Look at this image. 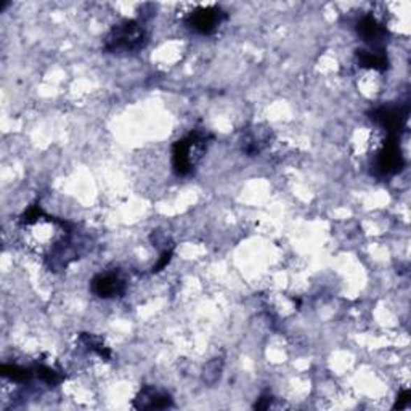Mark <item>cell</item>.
I'll return each mask as SVG.
<instances>
[{"label": "cell", "instance_id": "6da1fadb", "mask_svg": "<svg viewBox=\"0 0 411 411\" xmlns=\"http://www.w3.org/2000/svg\"><path fill=\"white\" fill-rule=\"evenodd\" d=\"M148 36L140 21L127 20L113 26L105 36L103 48L110 53H135L147 45Z\"/></svg>", "mask_w": 411, "mask_h": 411}, {"label": "cell", "instance_id": "7a4b0ae2", "mask_svg": "<svg viewBox=\"0 0 411 411\" xmlns=\"http://www.w3.org/2000/svg\"><path fill=\"white\" fill-rule=\"evenodd\" d=\"M209 138L210 137L208 134L192 132L188 137L174 143V147H172V167H174L177 175L187 177L192 174L194 166H196L206 147H208Z\"/></svg>", "mask_w": 411, "mask_h": 411}, {"label": "cell", "instance_id": "3957f363", "mask_svg": "<svg viewBox=\"0 0 411 411\" xmlns=\"http://www.w3.org/2000/svg\"><path fill=\"white\" fill-rule=\"evenodd\" d=\"M405 167V159L398 145V135H389L375 162L376 174L381 177H391L398 174Z\"/></svg>", "mask_w": 411, "mask_h": 411}, {"label": "cell", "instance_id": "277c9868", "mask_svg": "<svg viewBox=\"0 0 411 411\" xmlns=\"http://www.w3.org/2000/svg\"><path fill=\"white\" fill-rule=\"evenodd\" d=\"M226 20V13L220 7H201L188 16L187 23L199 34L209 36Z\"/></svg>", "mask_w": 411, "mask_h": 411}, {"label": "cell", "instance_id": "5b68a950", "mask_svg": "<svg viewBox=\"0 0 411 411\" xmlns=\"http://www.w3.org/2000/svg\"><path fill=\"white\" fill-rule=\"evenodd\" d=\"M408 117L407 106H382L371 113V119L386 129L389 135H400Z\"/></svg>", "mask_w": 411, "mask_h": 411}, {"label": "cell", "instance_id": "8992f818", "mask_svg": "<svg viewBox=\"0 0 411 411\" xmlns=\"http://www.w3.org/2000/svg\"><path fill=\"white\" fill-rule=\"evenodd\" d=\"M92 293L101 297V299H113L119 297L126 291V283L115 273H100L92 280Z\"/></svg>", "mask_w": 411, "mask_h": 411}, {"label": "cell", "instance_id": "52a82bcc", "mask_svg": "<svg viewBox=\"0 0 411 411\" xmlns=\"http://www.w3.org/2000/svg\"><path fill=\"white\" fill-rule=\"evenodd\" d=\"M172 405L174 403L169 394L158 391L153 386H145L134 402L137 410H164L171 408Z\"/></svg>", "mask_w": 411, "mask_h": 411}, {"label": "cell", "instance_id": "ba28073f", "mask_svg": "<svg viewBox=\"0 0 411 411\" xmlns=\"http://www.w3.org/2000/svg\"><path fill=\"white\" fill-rule=\"evenodd\" d=\"M356 32H359L361 39L375 47L380 44L381 41H384V37L387 34L386 28L377 23L376 18H373L370 15L363 16V18L359 21V24H356Z\"/></svg>", "mask_w": 411, "mask_h": 411}, {"label": "cell", "instance_id": "9c48e42d", "mask_svg": "<svg viewBox=\"0 0 411 411\" xmlns=\"http://www.w3.org/2000/svg\"><path fill=\"white\" fill-rule=\"evenodd\" d=\"M356 57H359L360 66L363 68L376 69V71H386L389 66L387 55L381 47L371 48V50H359Z\"/></svg>", "mask_w": 411, "mask_h": 411}, {"label": "cell", "instance_id": "30bf717a", "mask_svg": "<svg viewBox=\"0 0 411 411\" xmlns=\"http://www.w3.org/2000/svg\"><path fill=\"white\" fill-rule=\"evenodd\" d=\"M0 373H2L3 377H8V380H12L15 382H26L31 380L32 375H34L29 368L18 365H2L0 366Z\"/></svg>", "mask_w": 411, "mask_h": 411}, {"label": "cell", "instance_id": "8fae6325", "mask_svg": "<svg viewBox=\"0 0 411 411\" xmlns=\"http://www.w3.org/2000/svg\"><path fill=\"white\" fill-rule=\"evenodd\" d=\"M80 340L87 345V347L92 350V352H95L99 356L105 360H110L111 359V350L106 347L105 342L100 338L94 336V334H89V333H82L80 334Z\"/></svg>", "mask_w": 411, "mask_h": 411}, {"label": "cell", "instance_id": "7c38bea8", "mask_svg": "<svg viewBox=\"0 0 411 411\" xmlns=\"http://www.w3.org/2000/svg\"><path fill=\"white\" fill-rule=\"evenodd\" d=\"M36 376L50 387H55L63 381V375H59V373L53 370V368L45 366V365H39L36 368Z\"/></svg>", "mask_w": 411, "mask_h": 411}, {"label": "cell", "instance_id": "4fadbf2b", "mask_svg": "<svg viewBox=\"0 0 411 411\" xmlns=\"http://www.w3.org/2000/svg\"><path fill=\"white\" fill-rule=\"evenodd\" d=\"M172 254H174V247H169V250H164V251H162V254H161V257H159L158 264L154 265V267H153V270H151V272H153V273H158V272H161V270L164 268L166 265L171 262V259H172Z\"/></svg>", "mask_w": 411, "mask_h": 411}, {"label": "cell", "instance_id": "5bb4252c", "mask_svg": "<svg viewBox=\"0 0 411 411\" xmlns=\"http://www.w3.org/2000/svg\"><path fill=\"white\" fill-rule=\"evenodd\" d=\"M408 403H410V391H403L397 398L396 408H405Z\"/></svg>", "mask_w": 411, "mask_h": 411}, {"label": "cell", "instance_id": "9a60e30c", "mask_svg": "<svg viewBox=\"0 0 411 411\" xmlns=\"http://www.w3.org/2000/svg\"><path fill=\"white\" fill-rule=\"evenodd\" d=\"M270 403H272V396H262L261 398H259V402L254 405V408L265 410V408L270 407Z\"/></svg>", "mask_w": 411, "mask_h": 411}]
</instances>
